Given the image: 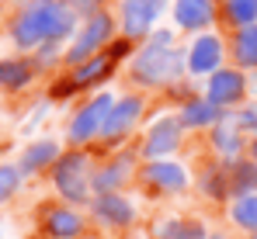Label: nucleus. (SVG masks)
Segmentation results:
<instances>
[{
  "instance_id": "nucleus-1",
  "label": "nucleus",
  "mask_w": 257,
  "mask_h": 239,
  "mask_svg": "<svg viewBox=\"0 0 257 239\" xmlns=\"http://www.w3.org/2000/svg\"><path fill=\"white\" fill-rule=\"evenodd\" d=\"M73 28H77V11L66 0H32L18 14L11 35H14V42L21 49H35L42 42L66 39Z\"/></svg>"
},
{
  "instance_id": "nucleus-2",
  "label": "nucleus",
  "mask_w": 257,
  "mask_h": 239,
  "mask_svg": "<svg viewBox=\"0 0 257 239\" xmlns=\"http://www.w3.org/2000/svg\"><path fill=\"white\" fill-rule=\"evenodd\" d=\"M184 70V52L174 49V45H143V52L136 56L132 63V77L146 87H164V83H174Z\"/></svg>"
},
{
  "instance_id": "nucleus-3",
  "label": "nucleus",
  "mask_w": 257,
  "mask_h": 239,
  "mask_svg": "<svg viewBox=\"0 0 257 239\" xmlns=\"http://www.w3.org/2000/svg\"><path fill=\"white\" fill-rule=\"evenodd\" d=\"M56 187L59 194L77 204H84L90 198V180H87V153H70V156H59L56 163Z\"/></svg>"
},
{
  "instance_id": "nucleus-4",
  "label": "nucleus",
  "mask_w": 257,
  "mask_h": 239,
  "mask_svg": "<svg viewBox=\"0 0 257 239\" xmlns=\"http://www.w3.org/2000/svg\"><path fill=\"white\" fill-rule=\"evenodd\" d=\"M111 32H115V21H111V14H94V18H87V25H84V32L77 35V42L70 45V52H66V63H80L84 66L87 59L104 45V42L111 39Z\"/></svg>"
},
{
  "instance_id": "nucleus-5",
  "label": "nucleus",
  "mask_w": 257,
  "mask_h": 239,
  "mask_svg": "<svg viewBox=\"0 0 257 239\" xmlns=\"http://www.w3.org/2000/svg\"><path fill=\"white\" fill-rule=\"evenodd\" d=\"M111 108H115V97H108V94L90 97L84 108L77 111L73 125H70V139H73V142H87V139L101 135V132H104V121L111 115Z\"/></svg>"
},
{
  "instance_id": "nucleus-6",
  "label": "nucleus",
  "mask_w": 257,
  "mask_h": 239,
  "mask_svg": "<svg viewBox=\"0 0 257 239\" xmlns=\"http://www.w3.org/2000/svg\"><path fill=\"white\" fill-rule=\"evenodd\" d=\"M181 146V121L177 118H160L157 125H150L146 139H143V156L150 163L164 159L167 153H174Z\"/></svg>"
},
{
  "instance_id": "nucleus-7",
  "label": "nucleus",
  "mask_w": 257,
  "mask_h": 239,
  "mask_svg": "<svg viewBox=\"0 0 257 239\" xmlns=\"http://www.w3.org/2000/svg\"><path fill=\"white\" fill-rule=\"evenodd\" d=\"M247 97V77L240 70H219L209 80V101L219 108H236Z\"/></svg>"
},
{
  "instance_id": "nucleus-8",
  "label": "nucleus",
  "mask_w": 257,
  "mask_h": 239,
  "mask_svg": "<svg viewBox=\"0 0 257 239\" xmlns=\"http://www.w3.org/2000/svg\"><path fill=\"white\" fill-rule=\"evenodd\" d=\"M160 11H164V0H125L122 4V28H125V35L128 39H143L153 28Z\"/></svg>"
},
{
  "instance_id": "nucleus-9",
  "label": "nucleus",
  "mask_w": 257,
  "mask_h": 239,
  "mask_svg": "<svg viewBox=\"0 0 257 239\" xmlns=\"http://www.w3.org/2000/svg\"><path fill=\"white\" fill-rule=\"evenodd\" d=\"M219 63H222V42L215 39V35H202V39L191 42V49H188V70L195 77L219 73Z\"/></svg>"
},
{
  "instance_id": "nucleus-10",
  "label": "nucleus",
  "mask_w": 257,
  "mask_h": 239,
  "mask_svg": "<svg viewBox=\"0 0 257 239\" xmlns=\"http://www.w3.org/2000/svg\"><path fill=\"white\" fill-rule=\"evenodd\" d=\"M177 121H181V128H209L222 121V108L212 104L209 97H191V101H184Z\"/></svg>"
},
{
  "instance_id": "nucleus-11",
  "label": "nucleus",
  "mask_w": 257,
  "mask_h": 239,
  "mask_svg": "<svg viewBox=\"0 0 257 239\" xmlns=\"http://www.w3.org/2000/svg\"><path fill=\"white\" fill-rule=\"evenodd\" d=\"M143 180L153 184V187H160V191H184L188 173L177 163H171V159H157V163H146L143 166Z\"/></svg>"
},
{
  "instance_id": "nucleus-12",
  "label": "nucleus",
  "mask_w": 257,
  "mask_h": 239,
  "mask_svg": "<svg viewBox=\"0 0 257 239\" xmlns=\"http://www.w3.org/2000/svg\"><path fill=\"white\" fill-rule=\"evenodd\" d=\"M139 115H143V97H122V101H115V108H111V115L104 121V132L101 135H108V139L125 135L128 128L139 121Z\"/></svg>"
},
{
  "instance_id": "nucleus-13",
  "label": "nucleus",
  "mask_w": 257,
  "mask_h": 239,
  "mask_svg": "<svg viewBox=\"0 0 257 239\" xmlns=\"http://www.w3.org/2000/svg\"><path fill=\"white\" fill-rule=\"evenodd\" d=\"M212 4L209 0H177L174 4V21L181 25V28H191V32H198V28H209L212 25Z\"/></svg>"
},
{
  "instance_id": "nucleus-14",
  "label": "nucleus",
  "mask_w": 257,
  "mask_h": 239,
  "mask_svg": "<svg viewBox=\"0 0 257 239\" xmlns=\"http://www.w3.org/2000/svg\"><path fill=\"white\" fill-rule=\"evenodd\" d=\"M94 215L101 222H108V225H128L136 218V208L118 194H97L94 198Z\"/></svg>"
},
{
  "instance_id": "nucleus-15",
  "label": "nucleus",
  "mask_w": 257,
  "mask_h": 239,
  "mask_svg": "<svg viewBox=\"0 0 257 239\" xmlns=\"http://www.w3.org/2000/svg\"><path fill=\"white\" fill-rule=\"evenodd\" d=\"M45 232L52 239H80L84 232V218L70 208H52L45 215Z\"/></svg>"
},
{
  "instance_id": "nucleus-16",
  "label": "nucleus",
  "mask_w": 257,
  "mask_h": 239,
  "mask_svg": "<svg viewBox=\"0 0 257 239\" xmlns=\"http://www.w3.org/2000/svg\"><path fill=\"white\" fill-rule=\"evenodd\" d=\"M125 52V45L122 49H108V52H101V56H94V59H87L84 66L73 73V87H87V83H97V80H104L111 73V66H115V59Z\"/></svg>"
},
{
  "instance_id": "nucleus-17",
  "label": "nucleus",
  "mask_w": 257,
  "mask_h": 239,
  "mask_svg": "<svg viewBox=\"0 0 257 239\" xmlns=\"http://www.w3.org/2000/svg\"><path fill=\"white\" fill-rule=\"evenodd\" d=\"M157 239H209L198 218H164L157 225Z\"/></svg>"
},
{
  "instance_id": "nucleus-18",
  "label": "nucleus",
  "mask_w": 257,
  "mask_h": 239,
  "mask_svg": "<svg viewBox=\"0 0 257 239\" xmlns=\"http://www.w3.org/2000/svg\"><path fill=\"white\" fill-rule=\"evenodd\" d=\"M128 166H132V156H118L115 163H108V166L90 180V187H94V191H101V194H115V187H118V184H125Z\"/></svg>"
},
{
  "instance_id": "nucleus-19",
  "label": "nucleus",
  "mask_w": 257,
  "mask_h": 239,
  "mask_svg": "<svg viewBox=\"0 0 257 239\" xmlns=\"http://www.w3.org/2000/svg\"><path fill=\"white\" fill-rule=\"evenodd\" d=\"M212 142H215V149H219L222 156H233V153L243 149V128L236 125V118L219 121L215 132H212Z\"/></svg>"
},
{
  "instance_id": "nucleus-20",
  "label": "nucleus",
  "mask_w": 257,
  "mask_h": 239,
  "mask_svg": "<svg viewBox=\"0 0 257 239\" xmlns=\"http://www.w3.org/2000/svg\"><path fill=\"white\" fill-rule=\"evenodd\" d=\"M233 52H236V63H240V66L254 70V66H257V25L236 32V45H233Z\"/></svg>"
},
{
  "instance_id": "nucleus-21",
  "label": "nucleus",
  "mask_w": 257,
  "mask_h": 239,
  "mask_svg": "<svg viewBox=\"0 0 257 239\" xmlns=\"http://www.w3.org/2000/svg\"><path fill=\"white\" fill-rule=\"evenodd\" d=\"M229 177H233L229 191H240V198L254 194V187H257V163H254V159H243V163H236V166L229 170Z\"/></svg>"
},
{
  "instance_id": "nucleus-22",
  "label": "nucleus",
  "mask_w": 257,
  "mask_h": 239,
  "mask_svg": "<svg viewBox=\"0 0 257 239\" xmlns=\"http://www.w3.org/2000/svg\"><path fill=\"white\" fill-rule=\"evenodd\" d=\"M59 156V146L56 142H35V146H28L25 149V156H21V170H42L45 163H52V159Z\"/></svg>"
},
{
  "instance_id": "nucleus-23",
  "label": "nucleus",
  "mask_w": 257,
  "mask_h": 239,
  "mask_svg": "<svg viewBox=\"0 0 257 239\" xmlns=\"http://www.w3.org/2000/svg\"><path fill=\"white\" fill-rule=\"evenodd\" d=\"M226 18L240 28L257 25V0H226Z\"/></svg>"
},
{
  "instance_id": "nucleus-24",
  "label": "nucleus",
  "mask_w": 257,
  "mask_h": 239,
  "mask_svg": "<svg viewBox=\"0 0 257 239\" xmlns=\"http://www.w3.org/2000/svg\"><path fill=\"white\" fill-rule=\"evenodd\" d=\"M229 215H233V222L240 225V229H257V194H247V198H236V204L229 208Z\"/></svg>"
},
{
  "instance_id": "nucleus-25",
  "label": "nucleus",
  "mask_w": 257,
  "mask_h": 239,
  "mask_svg": "<svg viewBox=\"0 0 257 239\" xmlns=\"http://www.w3.org/2000/svg\"><path fill=\"white\" fill-rule=\"evenodd\" d=\"M32 80V63H0V87L18 90Z\"/></svg>"
},
{
  "instance_id": "nucleus-26",
  "label": "nucleus",
  "mask_w": 257,
  "mask_h": 239,
  "mask_svg": "<svg viewBox=\"0 0 257 239\" xmlns=\"http://www.w3.org/2000/svg\"><path fill=\"white\" fill-rule=\"evenodd\" d=\"M226 180H229L226 166H222V170H209V173H205V180H202V187H205L212 198H226V191H229V184H226Z\"/></svg>"
},
{
  "instance_id": "nucleus-27",
  "label": "nucleus",
  "mask_w": 257,
  "mask_h": 239,
  "mask_svg": "<svg viewBox=\"0 0 257 239\" xmlns=\"http://www.w3.org/2000/svg\"><path fill=\"white\" fill-rule=\"evenodd\" d=\"M18 184H21V173H18V166H0V201L11 198V194L18 191Z\"/></svg>"
},
{
  "instance_id": "nucleus-28",
  "label": "nucleus",
  "mask_w": 257,
  "mask_h": 239,
  "mask_svg": "<svg viewBox=\"0 0 257 239\" xmlns=\"http://www.w3.org/2000/svg\"><path fill=\"white\" fill-rule=\"evenodd\" d=\"M236 125H240V128H257V108H243V111L236 115Z\"/></svg>"
},
{
  "instance_id": "nucleus-29",
  "label": "nucleus",
  "mask_w": 257,
  "mask_h": 239,
  "mask_svg": "<svg viewBox=\"0 0 257 239\" xmlns=\"http://www.w3.org/2000/svg\"><path fill=\"white\" fill-rule=\"evenodd\" d=\"M250 159H254V163H257V135H254V139H250Z\"/></svg>"
},
{
  "instance_id": "nucleus-30",
  "label": "nucleus",
  "mask_w": 257,
  "mask_h": 239,
  "mask_svg": "<svg viewBox=\"0 0 257 239\" xmlns=\"http://www.w3.org/2000/svg\"><path fill=\"white\" fill-rule=\"evenodd\" d=\"M209 239H226V236H209Z\"/></svg>"
},
{
  "instance_id": "nucleus-31",
  "label": "nucleus",
  "mask_w": 257,
  "mask_h": 239,
  "mask_svg": "<svg viewBox=\"0 0 257 239\" xmlns=\"http://www.w3.org/2000/svg\"><path fill=\"white\" fill-rule=\"evenodd\" d=\"M132 239H139V236H132Z\"/></svg>"
}]
</instances>
